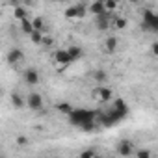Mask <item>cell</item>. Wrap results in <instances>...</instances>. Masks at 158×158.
Listing matches in <instances>:
<instances>
[{
	"label": "cell",
	"instance_id": "cell-1",
	"mask_svg": "<svg viewBox=\"0 0 158 158\" xmlns=\"http://www.w3.org/2000/svg\"><path fill=\"white\" fill-rule=\"evenodd\" d=\"M97 115L95 112H89V110H82V108H74V112L69 115V123L74 125V127H86L88 123H93L97 121Z\"/></svg>",
	"mask_w": 158,
	"mask_h": 158
},
{
	"label": "cell",
	"instance_id": "cell-2",
	"mask_svg": "<svg viewBox=\"0 0 158 158\" xmlns=\"http://www.w3.org/2000/svg\"><path fill=\"white\" fill-rule=\"evenodd\" d=\"M141 28L147 32H158V13L145 10L143 17H141Z\"/></svg>",
	"mask_w": 158,
	"mask_h": 158
},
{
	"label": "cell",
	"instance_id": "cell-3",
	"mask_svg": "<svg viewBox=\"0 0 158 158\" xmlns=\"http://www.w3.org/2000/svg\"><path fill=\"white\" fill-rule=\"evenodd\" d=\"M134 143L130 141V139H121L119 143H117V154L119 156H123V158H128V156H132L134 154Z\"/></svg>",
	"mask_w": 158,
	"mask_h": 158
},
{
	"label": "cell",
	"instance_id": "cell-4",
	"mask_svg": "<svg viewBox=\"0 0 158 158\" xmlns=\"http://www.w3.org/2000/svg\"><path fill=\"white\" fill-rule=\"evenodd\" d=\"M26 106H28L30 110H35V112L41 110V108H43V97H41L39 93H35V91L30 93V95L26 97Z\"/></svg>",
	"mask_w": 158,
	"mask_h": 158
},
{
	"label": "cell",
	"instance_id": "cell-5",
	"mask_svg": "<svg viewBox=\"0 0 158 158\" xmlns=\"http://www.w3.org/2000/svg\"><path fill=\"white\" fill-rule=\"evenodd\" d=\"M54 60H56V63H58L60 67L73 63V60H71V56H69L67 48H60V50H56V54H54Z\"/></svg>",
	"mask_w": 158,
	"mask_h": 158
},
{
	"label": "cell",
	"instance_id": "cell-6",
	"mask_svg": "<svg viewBox=\"0 0 158 158\" xmlns=\"http://www.w3.org/2000/svg\"><path fill=\"white\" fill-rule=\"evenodd\" d=\"M95 95H97V99H99L101 102H110V101H112V89H110L108 86H99V88L95 89Z\"/></svg>",
	"mask_w": 158,
	"mask_h": 158
},
{
	"label": "cell",
	"instance_id": "cell-7",
	"mask_svg": "<svg viewBox=\"0 0 158 158\" xmlns=\"http://www.w3.org/2000/svg\"><path fill=\"white\" fill-rule=\"evenodd\" d=\"M117 48H119V39H117L115 35H108V37L104 39V52L114 54Z\"/></svg>",
	"mask_w": 158,
	"mask_h": 158
},
{
	"label": "cell",
	"instance_id": "cell-8",
	"mask_svg": "<svg viewBox=\"0 0 158 158\" xmlns=\"http://www.w3.org/2000/svg\"><path fill=\"white\" fill-rule=\"evenodd\" d=\"M112 110H114V112H115L121 119H125V117H127V114H128V106H127V102H125L123 99H117V101L114 102Z\"/></svg>",
	"mask_w": 158,
	"mask_h": 158
},
{
	"label": "cell",
	"instance_id": "cell-9",
	"mask_svg": "<svg viewBox=\"0 0 158 158\" xmlns=\"http://www.w3.org/2000/svg\"><path fill=\"white\" fill-rule=\"evenodd\" d=\"M24 82H26L28 86H35V84L39 82V73H37L35 69H26V71H24Z\"/></svg>",
	"mask_w": 158,
	"mask_h": 158
},
{
	"label": "cell",
	"instance_id": "cell-10",
	"mask_svg": "<svg viewBox=\"0 0 158 158\" xmlns=\"http://www.w3.org/2000/svg\"><path fill=\"white\" fill-rule=\"evenodd\" d=\"M112 17H114L112 13H102V15L95 17L97 28H99V30H108V26H110V19H112Z\"/></svg>",
	"mask_w": 158,
	"mask_h": 158
},
{
	"label": "cell",
	"instance_id": "cell-11",
	"mask_svg": "<svg viewBox=\"0 0 158 158\" xmlns=\"http://www.w3.org/2000/svg\"><path fill=\"white\" fill-rule=\"evenodd\" d=\"M24 60V54H23V50L21 48H11L10 52H8V61L11 63V65H15V63H19V61H23Z\"/></svg>",
	"mask_w": 158,
	"mask_h": 158
},
{
	"label": "cell",
	"instance_id": "cell-12",
	"mask_svg": "<svg viewBox=\"0 0 158 158\" xmlns=\"http://www.w3.org/2000/svg\"><path fill=\"white\" fill-rule=\"evenodd\" d=\"M88 11H89L91 15H95V17H99V15H102V13H108L106 8H104V2H91V4L88 6Z\"/></svg>",
	"mask_w": 158,
	"mask_h": 158
},
{
	"label": "cell",
	"instance_id": "cell-13",
	"mask_svg": "<svg viewBox=\"0 0 158 158\" xmlns=\"http://www.w3.org/2000/svg\"><path fill=\"white\" fill-rule=\"evenodd\" d=\"M56 110H58L60 114H63V115H67V117H69V115H71V114L74 112V108H73V104H71V102H67V101H63V102H60V104L56 106Z\"/></svg>",
	"mask_w": 158,
	"mask_h": 158
},
{
	"label": "cell",
	"instance_id": "cell-14",
	"mask_svg": "<svg viewBox=\"0 0 158 158\" xmlns=\"http://www.w3.org/2000/svg\"><path fill=\"white\" fill-rule=\"evenodd\" d=\"M67 52H69V56H71V60H73V61L80 60V58H82V54H84V52H82V48L78 47V45H71V47L67 48Z\"/></svg>",
	"mask_w": 158,
	"mask_h": 158
},
{
	"label": "cell",
	"instance_id": "cell-15",
	"mask_svg": "<svg viewBox=\"0 0 158 158\" xmlns=\"http://www.w3.org/2000/svg\"><path fill=\"white\" fill-rule=\"evenodd\" d=\"M13 15H15V19H19V21H26V19H30V17H28V11H26L24 6H15V8H13Z\"/></svg>",
	"mask_w": 158,
	"mask_h": 158
},
{
	"label": "cell",
	"instance_id": "cell-16",
	"mask_svg": "<svg viewBox=\"0 0 158 158\" xmlns=\"http://www.w3.org/2000/svg\"><path fill=\"white\" fill-rule=\"evenodd\" d=\"M21 30H23V34H26V35H32L35 30H34V24H32V19H26V21H21Z\"/></svg>",
	"mask_w": 158,
	"mask_h": 158
},
{
	"label": "cell",
	"instance_id": "cell-17",
	"mask_svg": "<svg viewBox=\"0 0 158 158\" xmlns=\"http://www.w3.org/2000/svg\"><path fill=\"white\" fill-rule=\"evenodd\" d=\"M32 24H34V30L35 32H43L45 34V21H43V17H34L32 19Z\"/></svg>",
	"mask_w": 158,
	"mask_h": 158
},
{
	"label": "cell",
	"instance_id": "cell-18",
	"mask_svg": "<svg viewBox=\"0 0 158 158\" xmlns=\"http://www.w3.org/2000/svg\"><path fill=\"white\" fill-rule=\"evenodd\" d=\"M93 78H95L99 84H104V82L108 80V73H106V71H102V69H99V71H95V73H93Z\"/></svg>",
	"mask_w": 158,
	"mask_h": 158
},
{
	"label": "cell",
	"instance_id": "cell-19",
	"mask_svg": "<svg viewBox=\"0 0 158 158\" xmlns=\"http://www.w3.org/2000/svg\"><path fill=\"white\" fill-rule=\"evenodd\" d=\"M11 102H13V106H15L17 110H19V108H23V106L26 104V101H24L19 93H13V95H11Z\"/></svg>",
	"mask_w": 158,
	"mask_h": 158
},
{
	"label": "cell",
	"instance_id": "cell-20",
	"mask_svg": "<svg viewBox=\"0 0 158 158\" xmlns=\"http://www.w3.org/2000/svg\"><path fill=\"white\" fill-rule=\"evenodd\" d=\"M30 39H32V43H34V45H43L45 34H43V32H34V34L30 35Z\"/></svg>",
	"mask_w": 158,
	"mask_h": 158
},
{
	"label": "cell",
	"instance_id": "cell-21",
	"mask_svg": "<svg viewBox=\"0 0 158 158\" xmlns=\"http://www.w3.org/2000/svg\"><path fill=\"white\" fill-rule=\"evenodd\" d=\"M136 158H152V152H151V149H138Z\"/></svg>",
	"mask_w": 158,
	"mask_h": 158
},
{
	"label": "cell",
	"instance_id": "cell-22",
	"mask_svg": "<svg viewBox=\"0 0 158 158\" xmlns=\"http://www.w3.org/2000/svg\"><path fill=\"white\" fill-rule=\"evenodd\" d=\"M65 17H67V19H78V13H76V4L65 10Z\"/></svg>",
	"mask_w": 158,
	"mask_h": 158
},
{
	"label": "cell",
	"instance_id": "cell-23",
	"mask_svg": "<svg viewBox=\"0 0 158 158\" xmlns=\"http://www.w3.org/2000/svg\"><path fill=\"white\" fill-rule=\"evenodd\" d=\"M114 24H115L117 30H125V28H127V19H125V17H115Z\"/></svg>",
	"mask_w": 158,
	"mask_h": 158
},
{
	"label": "cell",
	"instance_id": "cell-24",
	"mask_svg": "<svg viewBox=\"0 0 158 158\" xmlns=\"http://www.w3.org/2000/svg\"><path fill=\"white\" fill-rule=\"evenodd\" d=\"M104 8H106L108 13H112V11L117 10V2H114V0H104Z\"/></svg>",
	"mask_w": 158,
	"mask_h": 158
},
{
	"label": "cell",
	"instance_id": "cell-25",
	"mask_svg": "<svg viewBox=\"0 0 158 158\" xmlns=\"http://www.w3.org/2000/svg\"><path fill=\"white\" fill-rule=\"evenodd\" d=\"M78 158H97V156H95V149H84Z\"/></svg>",
	"mask_w": 158,
	"mask_h": 158
},
{
	"label": "cell",
	"instance_id": "cell-26",
	"mask_svg": "<svg viewBox=\"0 0 158 158\" xmlns=\"http://www.w3.org/2000/svg\"><path fill=\"white\" fill-rule=\"evenodd\" d=\"M151 54H152V56H156V58H158V41H154V43H152V45H151Z\"/></svg>",
	"mask_w": 158,
	"mask_h": 158
},
{
	"label": "cell",
	"instance_id": "cell-27",
	"mask_svg": "<svg viewBox=\"0 0 158 158\" xmlns=\"http://www.w3.org/2000/svg\"><path fill=\"white\" fill-rule=\"evenodd\" d=\"M17 143H19V145H26V143H28V138H24V136H19V138H17Z\"/></svg>",
	"mask_w": 158,
	"mask_h": 158
},
{
	"label": "cell",
	"instance_id": "cell-28",
	"mask_svg": "<svg viewBox=\"0 0 158 158\" xmlns=\"http://www.w3.org/2000/svg\"><path fill=\"white\" fill-rule=\"evenodd\" d=\"M43 45H45V47H50V45H52V37L45 35V39H43Z\"/></svg>",
	"mask_w": 158,
	"mask_h": 158
}]
</instances>
